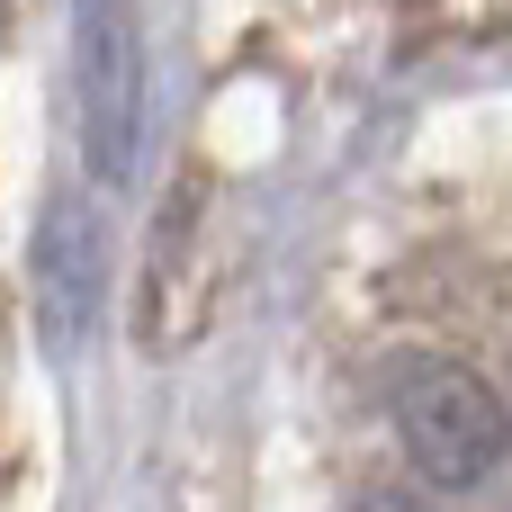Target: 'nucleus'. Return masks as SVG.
<instances>
[{
	"mask_svg": "<svg viewBox=\"0 0 512 512\" xmlns=\"http://www.w3.org/2000/svg\"><path fill=\"white\" fill-rule=\"evenodd\" d=\"M396 432H405V450H414V468H423L432 486H486V477L504 468V450H512L504 396H495L477 369H459V360L405 369V387H396Z\"/></svg>",
	"mask_w": 512,
	"mask_h": 512,
	"instance_id": "nucleus-1",
	"label": "nucleus"
},
{
	"mask_svg": "<svg viewBox=\"0 0 512 512\" xmlns=\"http://www.w3.org/2000/svg\"><path fill=\"white\" fill-rule=\"evenodd\" d=\"M72 126L90 180L126 189L144 153V36L126 9H72Z\"/></svg>",
	"mask_w": 512,
	"mask_h": 512,
	"instance_id": "nucleus-2",
	"label": "nucleus"
},
{
	"mask_svg": "<svg viewBox=\"0 0 512 512\" xmlns=\"http://www.w3.org/2000/svg\"><path fill=\"white\" fill-rule=\"evenodd\" d=\"M27 306H36V342L54 360H81L90 333H99V306H108V243H99V216L81 189H54L36 207V234H27Z\"/></svg>",
	"mask_w": 512,
	"mask_h": 512,
	"instance_id": "nucleus-3",
	"label": "nucleus"
},
{
	"mask_svg": "<svg viewBox=\"0 0 512 512\" xmlns=\"http://www.w3.org/2000/svg\"><path fill=\"white\" fill-rule=\"evenodd\" d=\"M351 512H432V504H423V495H360Z\"/></svg>",
	"mask_w": 512,
	"mask_h": 512,
	"instance_id": "nucleus-4",
	"label": "nucleus"
}]
</instances>
